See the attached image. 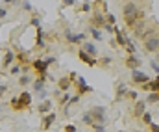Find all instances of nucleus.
<instances>
[{
  "mask_svg": "<svg viewBox=\"0 0 159 132\" xmlns=\"http://www.w3.org/2000/svg\"><path fill=\"white\" fill-rule=\"evenodd\" d=\"M122 15H124V22L128 28H133L139 21H144V11L135 0H128L122 6Z\"/></svg>",
  "mask_w": 159,
  "mask_h": 132,
  "instance_id": "f257e3e1",
  "label": "nucleus"
},
{
  "mask_svg": "<svg viewBox=\"0 0 159 132\" xmlns=\"http://www.w3.org/2000/svg\"><path fill=\"white\" fill-rule=\"evenodd\" d=\"M9 104H11V108H13L15 112H22V110L30 108V104H32V93L22 91L19 97H11Z\"/></svg>",
  "mask_w": 159,
  "mask_h": 132,
  "instance_id": "f03ea898",
  "label": "nucleus"
},
{
  "mask_svg": "<svg viewBox=\"0 0 159 132\" xmlns=\"http://www.w3.org/2000/svg\"><path fill=\"white\" fill-rule=\"evenodd\" d=\"M143 48L146 52H159V32L157 30L143 39Z\"/></svg>",
  "mask_w": 159,
  "mask_h": 132,
  "instance_id": "7ed1b4c3",
  "label": "nucleus"
},
{
  "mask_svg": "<svg viewBox=\"0 0 159 132\" xmlns=\"http://www.w3.org/2000/svg\"><path fill=\"white\" fill-rule=\"evenodd\" d=\"M76 73H70L69 76H63V78H59L57 80V89L59 91H69V89L74 86V82H76Z\"/></svg>",
  "mask_w": 159,
  "mask_h": 132,
  "instance_id": "20e7f679",
  "label": "nucleus"
},
{
  "mask_svg": "<svg viewBox=\"0 0 159 132\" xmlns=\"http://www.w3.org/2000/svg\"><path fill=\"white\" fill-rule=\"evenodd\" d=\"M63 37H65V41H67L69 45H81L83 41H85V34H74V32H70L69 28L65 30Z\"/></svg>",
  "mask_w": 159,
  "mask_h": 132,
  "instance_id": "39448f33",
  "label": "nucleus"
},
{
  "mask_svg": "<svg viewBox=\"0 0 159 132\" xmlns=\"http://www.w3.org/2000/svg\"><path fill=\"white\" fill-rule=\"evenodd\" d=\"M131 82H133L135 86H144L146 82H150V76H148L146 73L135 69V71H131Z\"/></svg>",
  "mask_w": 159,
  "mask_h": 132,
  "instance_id": "423d86ee",
  "label": "nucleus"
},
{
  "mask_svg": "<svg viewBox=\"0 0 159 132\" xmlns=\"http://www.w3.org/2000/svg\"><path fill=\"white\" fill-rule=\"evenodd\" d=\"M89 112L93 114L94 123H102V125L106 123V108H104V106H93Z\"/></svg>",
  "mask_w": 159,
  "mask_h": 132,
  "instance_id": "0eeeda50",
  "label": "nucleus"
},
{
  "mask_svg": "<svg viewBox=\"0 0 159 132\" xmlns=\"http://www.w3.org/2000/svg\"><path fill=\"white\" fill-rule=\"evenodd\" d=\"M48 67H50V65H48L44 60H41V58L32 61V69L37 73V76H41V75H48Z\"/></svg>",
  "mask_w": 159,
  "mask_h": 132,
  "instance_id": "6e6552de",
  "label": "nucleus"
},
{
  "mask_svg": "<svg viewBox=\"0 0 159 132\" xmlns=\"http://www.w3.org/2000/svg\"><path fill=\"white\" fill-rule=\"evenodd\" d=\"M91 26L93 28H104L106 24H107V21H106V15H102L100 11H94V15L91 17Z\"/></svg>",
  "mask_w": 159,
  "mask_h": 132,
  "instance_id": "1a4fd4ad",
  "label": "nucleus"
},
{
  "mask_svg": "<svg viewBox=\"0 0 159 132\" xmlns=\"http://www.w3.org/2000/svg\"><path fill=\"white\" fill-rule=\"evenodd\" d=\"M74 88H76V93H78V95L91 93V91H93V88H91V86H87L85 78H81V76H78V78H76V82H74Z\"/></svg>",
  "mask_w": 159,
  "mask_h": 132,
  "instance_id": "9d476101",
  "label": "nucleus"
},
{
  "mask_svg": "<svg viewBox=\"0 0 159 132\" xmlns=\"http://www.w3.org/2000/svg\"><path fill=\"white\" fill-rule=\"evenodd\" d=\"M141 63H143V61H141V58H139L137 54H128V56H126V67H128V69L135 71L137 67H141Z\"/></svg>",
  "mask_w": 159,
  "mask_h": 132,
  "instance_id": "9b49d317",
  "label": "nucleus"
},
{
  "mask_svg": "<svg viewBox=\"0 0 159 132\" xmlns=\"http://www.w3.org/2000/svg\"><path fill=\"white\" fill-rule=\"evenodd\" d=\"M35 45L39 48H46V34H44V30L41 26L35 28Z\"/></svg>",
  "mask_w": 159,
  "mask_h": 132,
  "instance_id": "f8f14e48",
  "label": "nucleus"
},
{
  "mask_svg": "<svg viewBox=\"0 0 159 132\" xmlns=\"http://www.w3.org/2000/svg\"><path fill=\"white\" fill-rule=\"evenodd\" d=\"M115 88H117V93H115V100H117V102H119V100H122V99H126V95H128V86H126V84H124V82H117V84H115Z\"/></svg>",
  "mask_w": 159,
  "mask_h": 132,
  "instance_id": "ddd939ff",
  "label": "nucleus"
},
{
  "mask_svg": "<svg viewBox=\"0 0 159 132\" xmlns=\"http://www.w3.org/2000/svg\"><path fill=\"white\" fill-rule=\"evenodd\" d=\"M78 58L83 61V63H87L89 67H96V65H98V60H96V58H93V56H89V54H87V52H83V50H80V52H78Z\"/></svg>",
  "mask_w": 159,
  "mask_h": 132,
  "instance_id": "4468645a",
  "label": "nucleus"
},
{
  "mask_svg": "<svg viewBox=\"0 0 159 132\" xmlns=\"http://www.w3.org/2000/svg\"><path fill=\"white\" fill-rule=\"evenodd\" d=\"M15 58H17V54L13 50H6L4 52V58H2V67L4 69H9V65L15 61Z\"/></svg>",
  "mask_w": 159,
  "mask_h": 132,
  "instance_id": "2eb2a0df",
  "label": "nucleus"
},
{
  "mask_svg": "<svg viewBox=\"0 0 159 132\" xmlns=\"http://www.w3.org/2000/svg\"><path fill=\"white\" fill-rule=\"evenodd\" d=\"M144 112H146V100H135V106H133L131 115L133 117H141Z\"/></svg>",
  "mask_w": 159,
  "mask_h": 132,
  "instance_id": "dca6fc26",
  "label": "nucleus"
},
{
  "mask_svg": "<svg viewBox=\"0 0 159 132\" xmlns=\"http://www.w3.org/2000/svg\"><path fill=\"white\" fill-rule=\"evenodd\" d=\"M81 50L83 52H87L89 56H93V58H96L98 56V48H96V45L91 43V41H83L81 43Z\"/></svg>",
  "mask_w": 159,
  "mask_h": 132,
  "instance_id": "f3484780",
  "label": "nucleus"
},
{
  "mask_svg": "<svg viewBox=\"0 0 159 132\" xmlns=\"http://www.w3.org/2000/svg\"><path fill=\"white\" fill-rule=\"evenodd\" d=\"M56 112H50V114H46V115H43V130H48L52 125H54V121H56Z\"/></svg>",
  "mask_w": 159,
  "mask_h": 132,
  "instance_id": "a211bd4d",
  "label": "nucleus"
},
{
  "mask_svg": "<svg viewBox=\"0 0 159 132\" xmlns=\"http://www.w3.org/2000/svg\"><path fill=\"white\" fill-rule=\"evenodd\" d=\"M37 112H39L41 115H46V114H50V112H52V100H50V99H44V100H41V102H39V108H37Z\"/></svg>",
  "mask_w": 159,
  "mask_h": 132,
  "instance_id": "6ab92c4d",
  "label": "nucleus"
},
{
  "mask_svg": "<svg viewBox=\"0 0 159 132\" xmlns=\"http://www.w3.org/2000/svg\"><path fill=\"white\" fill-rule=\"evenodd\" d=\"M32 84H34V91H35V93H41V91L44 89V86H46V75H41V76H37Z\"/></svg>",
  "mask_w": 159,
  "mask_h": 132,
  "instance_id": "aec40b11",
  "label": "nucleus"
},
{
  "mask_svg": "<svg viewBox=\"0 0 159 132\" xmlns=\"http://www.w3.org/2000/svg\"><path fill=\"white\" fill-rule=\"evenodd\" d=\"M89 32H91V36H93V39H96V41H102L104 39V34H102V30L100 28H89Z\"/></svg>",
  "mask_w": 159,
  "mask_h": 132,
  "instance_id": "412c9836",
  "label": "nucleus"
},
{
  "mask_svg": "<svg viewBox=\"0 0 159 132\" xmlns=\"http://www.w3.org/2000/svg\"><path fill=\"white\" fill-rule=\"evenodd\" d=\"M32 82H34V80H32V76H30V75H22V76L19 78V82H17V84L24 88V86H28V84H32Z\"/></svg>",
  "mask_w": 159,
  "mask_h": 132,
  "instance_id": "4be33fe9",
  "label": "nucleus"
},
{
  "mask_svg": "<svg viewBox=\"0 0 159 132\" xmlns=\"http://www.w3.org/2000/svg\"><path fill=\"white\" fill-rule=\"evenodd\" d=\"M81 121H83L85 125H89V127H91V125L94 123V119H93V114H91V112H85V114L81 115Z\"/></svg>",
  "mask_w": 159,
  "mask_h": 132,
  "instance_id": "5701e85b",
  "label": "nucleus"
},
{
  "mask_svg": "<svg viewBox=\"0 0 159 132\" xmlns=\"http://www.w3.org/2000/svg\"><path fill=\"white\" fill-rule=\"evenodd\" d=\"M144 100H146V104H148V102H157L159 100V91H152Z\"/></svg>",
  "mask_w": 159,
  "mask_h": 132,
  "instance_id": "b1692460",
  "label": "nucleus"
},
{
  "mask_svg": "<svg viewBox=\"0 0 159 132\" xmlns=\"http://www.w3.org/2000/svg\"><path fill=\"white\" fill-rule=\"evenodd\" d=\"M69 100H70V93H67V91H65V93L59 97V100H57V102H59L61 106H65V104H69Z\"/></svg>",
  "mask_w": 159,
  "mask_h": 132,
  "instance_id": "393cba45",
  "label": "nucleus"
},
{
  "mask_svg": "<svg viewBox=\"0 0 159 132\" xmlns=\"http://www.w3.org/2000/svg\"><path fill=\"white\" fill-rule=\"evenodd\" d=\"M80 11H85V13H89V11H93V4H91L89 0H85V2L81 4V7H80Z\"/></svg>",
  "mask_w": 159,
  "mask_h": 132,
  "instance_id": "a878e982",
  "label": "nucleus"
},
{
  "mask_svg": "<svg viewBox=\"0 0 159 132\" xmlns=\"http://www.w3.org/2000/svg\"><path fill=\"white\" fill-rule=\"evenodd\" d=\"M126 50H128V54H137V48H135V43L129 39L128 45H126Z\"/></svg>",
  "mask_w": 159,
  "mask_h": 132,
  "instance_id": "bb28decb",
  "label": "nucleus"
},
{
  "mask_svg": "<svg viewBox=\"0 0 159 132\" xmlns=\"http://www.w3.org/2000/svg\"><path fill=\"white\" fill-rule=\"evenodd\" d=\"M141 119H143V123H146V125H152V114H150V112H144V114L141 115Z\"/></svg>",
  "mask_w": 159,
  "mask_h": 132,
  "instance_id": "cd10ccee",
  "label": "nucleus"
},
{
  "mask_svg": "<svg viewBox=\"0 0 159 132\" xmlns=\"http://www.w3.org/2000/svg\"><path fill=\"white\" fill-rule=\"evenodd\" d=\"M126 99H129V100H137V91H135V89H128Z\"/></svg>",
  "mask_w": 159,
  "mask_h": 132,
  "instance_id": "c85d7f7f",
  "label": "nucleus"
},
{
  "mask_svg": "<svg viewBox=\"0 0 159 132\" xmlns=\"http://www.w3.org/2000/svg\"><path fill=\"white\" fill-rule=\"evenodd\" d=\"M22 9H24V11H30V13H32V11H34V6H32V4H30L28 0H22Z\"/></svg>",
  "mask_w": 159,
  "mask_h": 132,
  "instance_id": "c756f323",
  "label": "nucleus"
},
{
  "mask_svg": "<svg viewBox=\"0 0 159 132\" xmlns=\"http://www.w3.org/2000/svg\"><path fill=\"white\" fill-rule=\"evenodd\" d=\"M109 63H111V58H109V56H104V58H100V65H102V67H107Z\"/></svg>",
  "mask_w": 159,
  "mask_h": 132,
  "instance_id": "7c9ffc66",
  "label": "nucleus"
},
{
  "mask_svg": "<svg viewBox=\"0 0 159 132\" xmlns=\"http://www.w3.org/2000/svg\"><path fill=\"white\" fill-rule=\"evenodd\" d=\"M9 73H11V75H19V73H20V63H19V65H11V67H9Z\"/></svg>",
  "mask_w": 159,
  "mask_h": 132,
  "instance_id": "2f4dec72",
  "label": "nucleus"
},
{
  "mask_svg": "<svg viewBox=\"0 0 159 132\" xmlns=\"http://www.w3.org/2000/svg\"><path fill=\"white\" fill-rule=\"evenodd\" d=\"M63 2V7H72L76 4V0H61Z\"/></svg>",
  "mask_w": 159,
  "mask_h": 132,
  "instance_id": "473e14b6",
  "label": "nucleus"
},
{
  "mask_svg": "<svg viewBox=\"0 0 159 132\" xmlns=\"http://www.w3.org/2000/svg\"><path fill=\"white\" fill-rule=\"evenodd\" d=\"M44 61H46L48 65H52V63L56 61V56H48V58H44Z\"/></svg>",
  "mask_w": 159,
  "mask_h": 132,
  "instance_id": "72a5a7b5",
  "label": "nucleus"
},
{
  "mask_svg": "<svg viewBox=\"0 0 159 132\" xmlns=\"http://www.w3.org/2000/svg\"><path fill=\"white\" fill-rule=\"evenodd\" d=\"M150 65H152V69H154V71H156V73H157V75H159V63H157V61L154 60V61H152Z\"/></svg>",
  "mask_w": 159,
  "mask_h": 132,
  "instance_id": "f704fd0d",
  "label": "nucleus"
},
{
  "mask_svg": "<svg viewBox=\"0 0 159 132\" xmlns=\"http://www.w3.org/2000/svg\"><path fill=\"white\" fill-rule=\"evenodd\" d=\"M76 130H78V129H76L74 125H67V127H65V132H76Z\"/></svg>",
  "mask_w": 159,
  "mask_h": 132,
  "instance_id": "c9c22d12",
  "label": "nucleus"
},
{
  "mask_svg": "<svg viewBox=\"0 0 159 132\" xmlns=\"http://www.w3.org/2000/svg\"><path fill=\"white\" fill-rule=\"evenodd\" d=\"M7 15V7H0V19H4Z\"/></svg>",
  "mask_w": 159,
  "mask_h": 132,
  "instance_id": "e433bc0d",
  "label": "nucleus"
},
{
  "mask_svg": "<svg viewBox=\"0 0 159 132\" xmlns=\"http://www.w3.org/2000/svg\"><path fill=\"white\" fill-rule=\"evenodd\" d=\"M148 127H150L152 132H159V125H154V123H152V125H148Z\"/></svg>",
  "mask_w": 159,
  "mask_h": 132,
  "instance_id": "4c0bfd02",
  "label": "nucleus"
},
{
  "mask_svg": "<svg viewBox=\"0 0 159 132\" xmlns=\"http://www.w3.org/2000/svg\"><path fill=\"white\" fill-rule=\"evenodd\" d=\"M19 2H20V0H4L6 6H9V4H19Z\"/></svg>",
  "mask_w": 159,
  "mask_h": 132,
  "instance_id": "58836bf2",
  "label": "nucleus"
},
{
  "mask_svg": "<svg viewBox=\"0 0 159 132\" xmlns=\"http://www.w3.org/2000/svg\"><path fill=\"white\" fill-rule=\"evenodd\" d=\"M6 89H7V88H6V86H2V84H0V97H2L4 93H6Z\"/></svg>",
  "mask_w": 159,
  "mask_h": 132,
  "instance_id": "ea45409f",
  "label": "nucleus"
},
{
  "mask_svg": "<svg viewBox=\"0 0 159 132\" xmlns=\"http://www.w3.org/2000/svg\"><path fill=\"white\" fill-rule=\"evenodd\" d=\"M156 61H157V63H159V52H157V54H156Z\"/></svg>",
  "mask_w": 159,
  "mask_h": 132,
  "instance_id": "a19ab883",
  "label": "nucleus"
},
{
  "mask_svg": "<svg viewBox=\"0 0 159 132\" xmlns=\"http://www.w3.org/2000/svg\"><path fill=\"white\" fill-rule=\"evenodd\" d=\"M20 2H22V0H20Z\"/></svg>",
  "mask_w": 159,
  "mask_h": 132,
  "instance_id": "79ce46f5",
  "label": "nucleus"
}]
</instances>
